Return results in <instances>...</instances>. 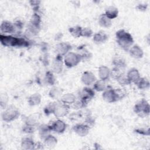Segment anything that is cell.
<instances>
[{"label":"cell","mask_w":150,"mask_h":150,"mask_svg":"<svg viewBox=\"0 0 150 150\" xmlns=\"http://www.w3.org/2000/svg\"><path fill=\"white\" fill-rule=\"evenodd\" d=\"M140 90H147L149 87V81L146 78H141L136 84Z\"/></svg>","instance_id":"cell-28"},{"label":"cell","mask_w":150,"mask_h":150,"mask_svg":"<svg viewBox=\"0 0 150 150\" xmlns=\"http://www.w3.org/2000/svg\"><path fill=\"white\" fill-rule=\"evenodd\" d=\"M128 51L130 56L135 59L142 58L144 55L142 49L138 45H135L131 46Z\"/></svg>","instance_id":"cell-15"},{"label":"cell","mask_w":150,"mask_h":150,"mask_svg":"<svg viewBox=\"0 0 150 150\" xmlns=\"http://www.w3.org/2000/svg\"><path fill=\"white\" fill-rule=\"evenodd\" d=\"M29 2H30V5L32 6L34 11H36L39 9V4H40V1H30Z\"/></svg>","instance_id":"cell-38"},{"label":"cell","mask_w":150,"mask_h":150,"mask_svg":"<svg viewBox=\"0 0 150 150\" xmlns=\"http://www.w3.org/2000/svg\"><path fill=\"white\" fill-rule=\"evenodd\" d=\"M41 102V96L39 93H35L31 95L28 99V103L30 105H36Z\"/></svg>","instance_id":"cell-23"},{"label":"cell","mask_w":150,"mask_h":150,"mask_svg":"<svg viewBox=\"0 0 150 150\" xmlns=\"http://www.w3.org/2000/svg\"><path fill=\"white\" fill-rule=\"evenodd\" d=\"M23 131L24 132L30 134L34 132V128L33 125L26 124V125L23 127Z\"/></svg>","instance_id":"cell-37"},{"label":"cell","mask_w":150,"mask_h":150,"mask_svg":"<svg viewBox=\"0 0 150 150\" xmlns=\"http://www.w3.org/2000/svg\"><path fill=\"white\" fill-rule=\"evenodd\" d=\"M19 115V111L14 107L7 108L2 114V118L5 122H11L16 119Z\"/></svg>","instance_id":"cell-5"},{"label":"cell","mask_w":150,"mask_h":150,"mask_svg":"<svg viewBox=\"0 0 150 150\" xmlns=\"http://www.w3.org/2000/svg\"><path fill=\"white\" fill-rule=\"evenodd\" d=\"M112 64L114 66V67L121 69H123L126 66L125 60L120 57L115 58L112 61Z\"/></svg>","instance_id":"cell-30"},{"label":"cell","mask_w":150,"mask_h":150,"mask_svg":"<svg viewBox=\"0 0 150 150\" xmlns=\"http://www.w3.org/2000/svg\"><path fill=\"white\" fill-rule=\"evenodd\" d=\"M94 91L93 89L89 87H84L80 92L79 97L81 100L87 103L94 97Z\"/></svg>","instance_id":"cell-9"},{"label":"cell","mask_w":150,"mask_h":150,"mask_svg":"<svg viewBox=\"0 0 150 150\" xmlns=\"http://www.w3.org/2000/svg\"><path fill=\"white\" fill-rule=\"evenodd\" d=\"M115 36L118 45L123 50H129L134 43V39L131 35L124 29H120L116 32Z\"/></svg>","instance_id":"cell-1"},{"label":"cell","mask_w":150,"mask_h":150,"mask_svg":"<svg viewBox=\"0 0 150 150\" xmlns=\"http://www.w3.org/2000/svg\"><path fill=\"white\" fill-rule=\"evenodd\" d=\"M53 70L54 72L59 73L62 70V56L57 55L56 60L53 63Z\"/></svg>","instance_id":"cell-24"},{"label":"cell","mask_w":150,"mask_h":150,"mask_svg":"<svg viewBox=\"0 0 150 150\" xmlns=\"http://www.w3.org/2000/svg\"><path fill=\"white\" fill-rule=\"evenodd\" d=\"M98 23L101 26L105 28H108L111 26L112 22L110 19L107 18L104 14H102L99 18Z\"/></svg>","instance_id":"cell-22"},{"label":"cell","mask_w":150,"mask_h":150,"mask_svg":"<svg viewBox=\"0 0 150 150\" xmlns=\"http://www.w3.org/2000/svg\"><path fill=\"white\" fill-rule=\"evenodd\" d=\"M136 132L140 134H144V135H147L146 134V131H148L149 132V129H148L147 130H146V129H142V128H139V129H137Z\"/></svg>","instance_id":"cell-39"},{"label":"cell","mask_w":150,"mask_h":150,"mask_svg":"<svg viewBox=\"0 0 150 150\" xmlns=\"http://www.w3.org/2000/svg\"><path fill=\"white\" fill-rule=\"evenodd\" d=\"M75 133L80 137H85L89 132V126L84 124H77L73 127Z\"/></svg>","instance_id":"cell-10"},{"label":"cell","mask_w":150,"mask_h":150,"mask_svg":"<svg viewBox=\"0 0 150 150\" xmlns=\"http://www.w3.org/2000/svg\"><path fill=\"white\" fill-rule=\"evenodd\" d=\"M98 74L100 77V80L105 81L109 79L111 75V71L108 67L105 66H101L98 68Z\"/></svg>","instance_id":"cell-16"},{"label":"cell","mask_w":150,"mask_h":150,"mask_svg":"<svg viewBox=\"0 0 150 150\" xmlns=\"http://www.w3.org/2000/svg\"><path fill=\"white\" fill-rule=\"evenodd\" d=\"M71 45L68 43L65 42H62L60 43H58L55 47V51L57 53V55L59 56H65L66 54H67L69 51L71 50Z\"/></svg>","instance_id":"cell-8"},{"label":"cell","mask_w":150,"mask_h":150,"mask_svg":"<svg viewBox=\"0 0 150 150\" xmlns=\"http://www.w3.org/2000/svg\"><path fill=\"white\" fill-rule=\"evenodd\" d=\"M46 83L50 85H52L54 83V76H53L52 73H51L50 71H48L46 73Z\"/></svg>","instance_id":"cell-35"},{"label":"cell","mask_w":150,"mask_h":150,"mask_svg":"<svg viewBox=\"0 0 150 150\" xmlns=\"http://www.w3.org/2000/svg\"><path fill=\"white\" fill-rule=\"evenodd\" d=\"M40 22H41V19H40V16L38 13H35L34 14L32 15V16L30 18V25H31L36 28H39Z\"/></svg>","instance_id":"cell-29"},{"label":"cell","mask_w":150,"mask_h":150,"mask_svg":"<svg viewBox=\"0 0 150 150\" xmlns=\"http://www.w3.org/2000/svg\"><path fill=\"white\" fill-rule=\"evenodd\" d=\"M52 131L50 125H42L39 127V134L42 138H45L47 135H49L50 132Z\"/></svg>","instance_id":"cell-25"},{"label":"cell","mask_w":150,"mask_h":150,"mask_svg":"<svg viewBox=\"0 0 150 150\" xmlns=\"http://www.w3.org/2000/svg\"><path fill=\"white\" fill-rule=\"evenodd\" d=\"M108 39V36L106 33L103 32H99L94 35L93 36V40L95 43L100 44L104 43Z\"/></svg>","instance_id":"cell-19"},{"label":"cell","mask_w":150,"mask_h":150,"mask_svg":"<svg viewBox=\"0 0 150 150\" xmlns=\"http://www.w3.org/2000/svg\"><path fill=\"white\" fill-rule=\"evenodd\" d=\"M81 80L83 83L85 85L90 86L94 83V82L96 81V78L91 72L86 71L83 73Z\"/></svg>","instance_id":"cell-11"},{"label":"cell","mask_w":150,"mask_h":150,"mask_svg":"<svg viewBox=\"0 0 150 150\" xmlns=\"http://www.w3.org/2000/svg\"><path fill=\"white\" fill-rule=\"evenodd\" d=\"M146 6H147V5H142V4H139V5H138V6L137 7L139 10H140V11H145V10H146Z\"/></svg>","instance_id":"cell-40"},{"label":"cell","mask_w":150,"mask_h":150,"mask_svg":"<svg viewBox=\"0 0 150 150\" xmlns=\"http://www.w3.org/2000/svg\"><path fill=\"white\" fill-rule=\"evenodd\" d=\"M15 28L14 24L8 21H4L1 24V31L4 33H13Z\"/></svg>","instance_id":"cell-13"},{"label":"cell","mask_w":150,"mask_h":150,"mask_svg":"<svg viewBox=\"0 0 150 150\" xmlns=\"http://www.w3.org/2000/svg\"><path fill=\"white\" fill-rule=\"evenodd\" d=\"M57 142V138L52 135L49 134L45 138H44L45 145L49 148L54 147Z\"/></svg>","instance_id":"cell-21"},{"label":"cell","mask_w":150,"mask_h":150,"mask_svg":"<svg viewBox=\"0 0 150 150\" xmlns=\"http://www.w3.org/2000/svg\"><path fill=\"white\" fill-rule=\"evenodd\" d=\"M134 112L138 115L142 117L149 115V105L147 101L145 99H142L137 103L134 107Z\"/></svg>","instance_id":"cell-4"},{"label":"cell","mask_w":150,"mask_h":150,"mask_svg":"<svg viewBox=\"0 0 150 150\" xmlns=\"http://www.w3.org/2000/svg\"><path fill=\"white\" fill-rule=\"evenodd\" d=\"M56 103H52L49 104H48L44 109L45 113L46 115H49L50 114H53L55 105H56Z\"/></svg>","instance_id":"cell-34"},{"label":"cell","mask_w":150,"mask_h":150,"mask_svg":"<svg viewBox=\"0 0 150 150\" xmlns=\"http://www.w3.org/2000/svg\"><path fill=\"white\" fill-rule=\"evenodd\" d=\"M125 93L120 89H112L107 88L103 91V98L108 103H114L123 98Z\"/></svg>","instance_id":"cell-2"},{"label":"cell","mask_w":150,"mask_h":150,"mask_svg":"<svg viewBox=\"0 0 150 150\" xmlns=\"http://www.w3.org/2000/svg\"><path fill=\"white\" fill-rule=\"evenodd\" d=\"M86 104H87L86 102H84V101H83L82 100L80 99L79 100H77V101H75L72 104V107L74 108V109H76V110H78V109H80V108H83L84 107H85V105Z\"/></svg>","instance_id":"cell-33"},{"label":"cell","mask_w":150,"mask_h":150,"mask_svg":"<svg viewBox=\"0 0 150 150\" xmlns=\"http://www.w3.org/2000/svg\"><path fill=\"white\" fill-rule=\"evenodd\" d=\"M52 131H53L57 133H63L66 129V123L60 120H57L53 122L51 125H50Z\"/></svg>","instance_id":"cell-12"},{"label":"cell","mask_w":150,"mask_h":150,"mask_svg":"<svg viewBox=\"0 0 150 150\" xmlns=\"http://www.w3.org/2000/svg\"><path fill=\"white\" fill-rule=\"evenodd\" d=\"M104 15L111 20L115 19L118 16V9L112 6H109L105 9Z\"/></svg>","instance_id":"cell-18"},{"label":"cell","mask_w":150,"mask_h":150,"mask_svg":"<svg viewBox=\"0 0 150 150\" xmlns=\"http://www.w3.org/2000/svg\"><path fill=\"white\" fill-rule=\"evenodd\" d=\"M0 40L1 44L6 47H14L18 46L19 38H16L11 35H0Z\"/></svg>","instance_id":"cell-6"},{"label":"cell","mask_w":150,"mask_h":150,"mask_svg":"<svg viewBox=\"0 0 150 150\" xmlns=\"http://www.w3.org/2000/svg\"><path fill=\"white\" fill-rule=\"evenodd\" d=\"M81 60L82 58L80 54L70 52L65 55L63 62L66 67L71 68L77 66Z\"/></svg>","instance_id":"cell-3"},{"label":"cell","mask_w":150,"mask_h":150,"mask_svg":"<svg viewBox=\"0 0 150 150\" xmlns=\"http://www.w3.org/2000/svg\"><path fill=\"white\" fill-rule=\"evenodd\" d=\"M70 106L61 102V103H56L53 114L57 117H63L69 113Z\"/></svg>","instance_id":"cell-7"},{"label":"cell","mask_w":150,"mask_h":150,"mask_svg":"<svg viewBox=\"0 0 150 150\" xmlns=\"http://www.w3.org/2000/svg\"><path fill=\"white\" fill-rule=\"evenodd\" d=\"M127 77L131 83H134L135 84H137L139 80L141 79L140 74L138 70L135 68L131 69L128 71L127 74Z\"/></svg>","instance_id":"cell-14"},{"label":"cell","mask_w":150,"mask_h":150,"mask_svg":"<svg viewBox=\"0 0 150 150\" xmlns=\"http://www.w3.org/2000/svg\"><path fill=\"white\" fill-rule=\"evenodd\" d=\"M93 84V88L97 91H103L107 88L105 81L101 80L96 81Z\"/></svg>","instance_id":"cell-26"},{"label":"cell","mask_w":150,"mask_h":150,"mask_svg":"<svg viewBox=\"0 0 150 150\" xmlns=\"http://www.w3.org/2000/svg\"><path fill=\"white\" fill-rule=\"evenodd\" d=\"M62 90L57 87H54L52 88L49 91V96L50 97L53 99H56L61 96L62 95ZM62 97V96H61Z\"/></svg>","instance_id":"cell-31"},{"label":"cell","mask_w":150,"mask_h":150,"mask_svg":"<svg viewBox=\"0 0 150 150\" xmlns=\"http://www.w3.org/2000/svg\"><path fill=\"white\" fill-rule=\"evenodd\" d=\"M22 148L24 149H33L35 148V144L30 138H24L21 142Z\"/></svg>","instance_id":"cell-20"},{"label":"cell","mask_w":150,"mask_h":150,"mask_svg":"<svg viewBox=\"0 0 150 150\" xmlns=\"http://www.w3.org/2000/svg\"><path fill=\"white\" fill-rule=\"evenodd\" d=\"M92 35H93V32H92V30L90 28H82L81 36L86 37V38H89V37L91 36Z\"/></svg>","instance_id":"cell-36"},{"label":"cell","mask_w":150,"mask_h":150,"mask_svg":"<svg viewBox=\"0 0 150 150\" xmlns=\"http://www.w3.org/2000/svg\"><path fill=\"white\" fill-rule=\"evenodd\" d=\"M117 81L122 86H126L129 84L131 83L128 80L127 76H125L124 74L119 76L117 79Z\"/></svg>","instance_id":"cell-32"},{"label":"cell","mask_w":150,"mask_h":150,"mask_svg":"<svg viewBox=\"0 0 150 150\" xmlns=\"http://www.w3.org/2000/svg\"><path fill=\"white\" fill-rule=\"evenodd\" d=\"M70 33L74 38H80L81 36V31L82 28L79 26H73L69 28V29Z\"/></svg>","instance_id":"cell-27"},{"label":"cell","mask_w":150,"mask_h":150,"mask_svg":"<svg viewBox=\"0 0 150 150\" xmlns=\"http://www.w3.org/2000/svg\"><path fill=\"white\" fill-rule=\"evenodd\" d=\"M76 100V96L72 93H66L61 97V102L69 106Z\"/></svg>","instance_id":"cell-17"}]
</instances>
